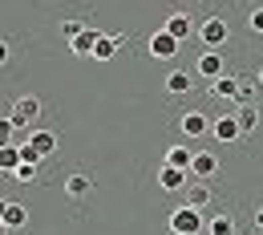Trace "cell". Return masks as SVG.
Segmentation results:
<instances>
[{
	"label": "cell",
	"mask_w": 263,
	"mask_h": 235,
	"mask_svg": "<svg viewBox=\"0 0 263 235\" xmlns=\"http://www.w3.org/2000/svg\"><path fill=\"white\" fill-rule=\"evenodd\" d=\"M186 183H191V174H186V170L166 167V162H162V170H158V187H162V191H178V187H186Z\"/></svg>",
	"instance_id": "obj_8"
},
{
	"label": "cell",
	"mask_w": 263,
	"mask_h": 235,
	"mask_svg": "<svg viewBox=\"0 0 263 235\" xmlns=\"http://www.w3.org/2000/svg\"><path fill=\"white\" fill-rule=\"evenodd\" d=\"M191 162H195V154H191L186 146H170V150H166V167H178V170L191 174Z\"/></svg>",
	"instance_id": "obj_14"
},
{
	"label": "cell",
	"mask_w": 263,
	"mask_h": 235,
	"mask_svg": "<svg viewBox=\"0 0 263 235\" xmlns=\"http://www.w3.org/2000/svg\"><path fill=\"white\" fill-rule=\"evenodd\" d=\"M206 231H211V235H235V227H231L227 215H215V219L206 223Z\"/></svg>",
	"instance_id": "obj_22"
},
{
	"label": "cell",
	"mask_w": 263,
	"mask_h": 235,
	"mask_svg": "<svg viewBox=\"0 0 263 235\" xmlns=\"http://www.w3.org/2000/svg\"><path fill=\"white\" fill-rule=\"evenodd\" d=\"M4 61H8V45L0 41V65H4Z\"/></svg>",
	"instance_id": "obj_29"
},
{
	"label": "cell",
	"mask_w": 263,
	"mask_h": 235,
	"mask_svg": "<svg viewBox=\"0 0 263 235\" xmlns=\"http://www.w3.org/2000/svg\"><path fill=\"white\" fill-rule=\"evenodd\" d=\"M0 235H8V227H4V223H0Z\"/></svg>",
	"instance_id": "obj_32"
},
{
	"label": "cell",
	"mask_w": 263,
	"mask_h": 235,
	"mask_svg": "<svg viewBox=\"0 0 263 235\" xmlns=\"http://www.w3.org/2000/svg\"><path fill=\"white\" fill-rule=\"evenodd\" d=\"M206 203H211V187H206V183H191V187H186V207L202 211Z\"/></svg>",
	"instance_id": "obj_15"
},
{
	"label": "cell",
	"mask_w": 263,
	"mask_h": 235,
	"mask_svg": "<svg viewBox=\"0 0 263 235\" xmlns=\"http://www.w3.org/2000/svg\"><path fill=\"white\" fill-rule=\"evenodd\" d=\"M255 81H259V85H263V69H259V77H255Z\"/></svg>",
	"instance_id": "obj_33"
},
{
	"label": "cell",
	"mask_w": 263,
	"mask_h": 235,
	"mask_svg": "<svg viewBox=\"0 0 263 235\" xmlns=\"http://www.w3.org/2000/svg\"><path fill=\"white\" fill-rule=\"evenodd\" d=\"M98 41H101V33H98V29H81V33H77V41H73L69 49H73L77 57H93V49H98Z\"/></svg>",
	"instance_id": "obj_10"
},
{
	"label": "cell",
	"mask_w": 263,
	"mask_h": 235,
	"mask_svg": "<svg viewBox=\"0 0 263 235\" xmlns=\"http://www.w3.org/2000/svg\"><path fill=\"white\" fill-rule=\"evenodd\" d=\"M191 85H195L191 73H170V77H166V89H170V94H191Z\"/></svg>",
	"instance_id": "obj_19"
},
{
	"label": "cell",
	"mask_w": 263,
	"mask_h": 235,
	"mask_svg": "<svg viewBox=\"0 0 263 235\" xmlns=\"http://www.w3.org/2000/svg\"><path fill=\"white\" fill-rule=\"evenodd\" d=\"M255 223H259V231H263V207H259V211H255Z\"/></svg>",
	"instance_id": "obj_31"
},
{
	"label": "cell",
	"mask_w": 263,
	"mask_h": 235,
	"mask_svg": "<svg viewBox=\"0 0 263 235\" xmlns=\"http://www.w3.org/2000/svg\"><path fill=\"white\" fill-rule=\"evenodd\" d=\"M0 170H8V174L21 170V146H4L0 150Z\"/></svg>",
	"instance_id": "obj_18"
},
{
	"label": "cell",
	"mask_w": 263,
	"mask_h": 235,
	"mask_svg": "<svg viewBox=\"0 0 263 235\" xmlns=\"http://www.w3.org/2000/svg\"><path fill=\"white\" fill-rule=\"evenodd\" d=\"M235 122H239L243 134H251V130L259 126V110H255V105H239V110H235Z\"/></svg>",
	"instance_id": "obj_16"
},
{
	"label": "cell",
	"mask_w": 263,
	"mask_h": 235,
	"mask_svg": "<svg viewBox=\"0 0 263 235\" xmlns=\"http://www.w3.org/2000/svg\"><path fill=\"white\" fill-rule=\"evenodd\" d=\"M81 29H85V25H77V21H61V37H65L69 45L77 41V33H81Z\"/></svg>",
	"instance_id": "obj_26"
},
{
	"label": "cell",
	"mask_w": 263,
	"mask_h": 235,
	"mask_svg": "<svg viewBox=\"0 0 263 235\" xmlns=\"http://www.w3.org/2000/svg\"><path fill=\"white\" fill-rule=\"evenodd\" d=\"M29 223V211L21 207V203H8V215H4V227L8 231H16V227H25Z\"/></svg>",
	"instance_id": "obj_17"
},
{
	"label": "cell",
	"mask_w": 263,
	"mask_h": 235,
	"mask_svg": "<svg viewBox=\"0 0 263 235\" xmlns=\"http://www.w3.org/2000/svg\"><path fill=\"white\" fill-rule=\"evenodd\" d=\"M211 94L215 98H223V101H239V77H219V81H211Z\"/></svg>",
	"instance_id": "obj_12"
},
{
	"label": "cell",
	"mask_w": 263,
	"mask_h": 235,
	"mask_svg": "<svg viewBox=\"0 0 263 235\" xmlns=\"http://www.w3.org/2000/svg\"><path fill=\"white\" fill-rule=\"evenodd\" d=\"M215 122H206V114H198V110H191V114H182V122H178V130L186 138H202L206 130H211Z\"/></svg>",
	"instance_id": "obj_6"
},
{
	"label": "cell",
	"mask_w": 263,
	"mask_h": 235,
	"mask_svg": "<svg viewBox=\"0 0 263 235\" xmlns=\"http://www.w3.org/2000/svg\"><path fill=\"white\" fill-rule=\"evenodd\" d=\"M211 134L219 138V142H239L243 138V130H239V122H235V114H223L215 126H211Z\"/></svg>",
	"instance_id": "obj_7"
},
{
	"label": "cell",
	"mask_w": 263,
	"mask_h": 235,
	"mask_svg": "<svg viewBox=\"0 0 263 235\" xmlns=\"http://www.w3.org/2000/svg\"><path fill=\"white\" fill-rule=\"evenodd\" d=\"M166 33L174 37V41H186V37L195 33V25H191L186 12H170V16H166Z\"/></svg>",
	"instance_id": "obj_9"
},
{
	"label": "cell",
	"mask_w": 263,
	"mask_h": 235,
	"mask_svg": "<svg viewBox=\"0 0 263 235\" xmlns=\"http://www.w3.org/2000/svg\"><path fill=\"white\" fill-rule=\"evenodd\" d=\"M198 41H202V49H219V45L227 41V21H223V16H211V21H202Z\"/></svg>",
	"instance_id": "obj_2"
},
{
	"label": "cell",
	"mask_w": 263,
	"mask_h": 235,
	"mask_svg": "<svg viewBox=\"0 0 263 235\" xmlns=\"http://www.w3.org/2000/svg\"><path fill=\"white\" fill-rule=\"evenodd\" d=\"M114 53H118V41H114V37H105V33H101L98 49H93V61H109Z\"/></svg>",
	"instance_id": "obj_21"
},
{
	"label": "cell",
	"mask_w": 263,
	"mask_h": 235,
	"mask_svg": "<svg viewBox=\"0 0 263 235\" xmlns=\"http://www.w3.org/2000/svg\"><path fill=\"white\" fill-rule=\"evenodd\" d=\"M36 114H41V101H36V98H21L16 105H12L8 118H12V126H33Z\"/></svg>",
	"instance_id": "obj_4"
},
{
	"label": "cell",
	"mask_w": 263,
	"mask_h": 235,
	"mask_svg": "<svg viewBox=\"0 0 263 235\" xmlns=\"http://www.w3.org/2000/svg\"><path fill=\"white\" fill-rule=\"evenodd\" d=\"M29 142L41 150V158H49V154L57 150V134H53V130H33V134H29Z\"/></svg>",
	"instance_id": "obj_13"
},
{
	"label": "cell",
	"mask_w": 263,
	"mask_h": 235,
	"mask_svg": "<svg viewBox=\"0 0 263 235\" xmlns=\"http://www.w3.org/2000/svg\"><path fill=\"white\" fill-rule=\"evenodd\" d=\"M12 178H16V183H33V178H36V167H29V162H21V170H16Z\"/></svg>",
	"instance_id": "obj_27"
},
{
	"label": "cell",
	"mask_w": 263,
	"mask_h": 235,
	"mask_svg": "<svg viewBox=\"0 0 263 235\" xmlns=\"http://www.w3.org/2000/svg\"><path fill=\"white\" fill-rule=\"evenodd\" d=\"M12 134H16L12 118H0V150H4V146H16V142H12Z\"/></svg>",
	"instance_id": "obj_23"
},
{
	"label": "cell",
	"mask_w": 263,
	"mask_h": 235,
	"mask_svg": "<svg viewBox=\"0 0 263 235\" xmlns=\"http://www.w3.org/2000/svg\"><path fill=\"white\" fill-rule=\"evenodd\" d=\"M251 33H263V8L251 12Z\"/></svg>",
	"instance_id": "obj_28"
},
{
	"label": "cell",
	"mask_w": 263,
	"mask_h": 235,
	"mask_svg": "<svg viewBox=\"0 0 263 235\" xmlns=\"http://www.w3.org/2000/svg\"><path fill=\"white\" fill-rule=\"evenodd\" d=\"M219 170V158L211 154V150H202V154H195V162H191V174H198V183H206L211 174Z\"/></svg>",
	"instance_id": "obj_11"
},
{
	"label": "cell",
	"mask_w": 263,
	"mask_h": 235,
	"mask_svg": "<svg viewBox=\"0 0 263 235\" xmlns=\"http://www.w3.org/2000/svg\"><path fill=\"white\" fill-rule=\"evenodd\" d=\"M65 191H69V195H85V191H89V178H81V174H73V178L65 183Z\"/></svg>",
	"instance_id": "obj_25"
},
{
	"label": "cell",
	"mask_w": 263,
	"mask_h": 235,
	"mask_svg": "<svg viewBox=\"0 0 263 235\" xmlns=\"http://www.w3.org/2000/svg\"><path fill=\"white\" fill-rule=\"evenodd\" d=\"M198 73H202V77H211V81H219V77H223V73H227V69H223V57H219V49H202V53H198Z\"/></svg>",
	"instance_id": "obj_3"
},
{
	"label": "cell",
	"mask_w": 263,
	"mask_h": 235,
	"mask_svg": "<svg viewBox=\"0 0 263 235\" xmlns=\"http://www.w3.org/2000/svg\"><path fill=\"white\" fill-rule=\"evenodd\" d=\"M21 162H29V167H41V150H36L33 142H25V146H21Z\"/></svg>",
	"instance_id": "obj_24"
},
{
	"label": "cell",
	"mask_w": 263,
	"mask_h": 235,
	"mask_svg": "<svg viewBox=\"0 0 263 235\" xmlns=\"http://www.w3.org/2000/svg\"><path fill=\"white\" fill-rule=\"evenodd\" d=\"M202 231V211H195V207H174L170 211V235H198Z\"/></svg>",
	"instance_id": "obj_1"
},
{
	"label": "cell",
	"mask_w": 263,
	"mask_h": 235,
	"mask_svg": "<svg viewBox=\"0 0 263 235\" xmlns=\"http://www.w3.org/2000/svg\"><path fill=\"white\" fill-rule=\"evenodd\" d=\"M4 215H8V203L0 199V223H4Z\"/></svg>",
	"instance_id": "obj_30"
},
{
	"label": "cell",
	"mask_w": 263,
	"mask_h": 235,
	"mask_svg": "<svg viewBox=\"0 0 263 235\" xmlns=\"http://www.w3.org/2000/svg\"><path fill=\"white\" fill-rule=\"evenodd\" d=\"M178 45H182V41H174V37L166 33V29H158V33L150 37V57L166 61V57H174V53H178Z\"/></svg>",
	"instance_id": "obj_5"
},
{
	"label": "cell",
	"mask_w": 263,
	"mask_h": 235,
	"mask_svg": "<svg viewBox=\"0 0 263 235\" xmlns=\"http://www.w3.org/2000/svg\"><path fill=\"white\" fill-rule=\"evenodd\" d=\"M259 89H263L259 81H251V77H239V105H251V98H255Z\"/></svg>",
	"instance_id": "obj_20"
}]
</instances>
